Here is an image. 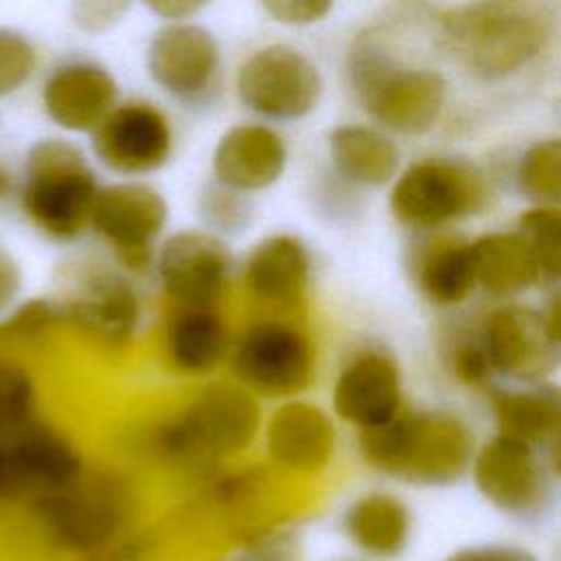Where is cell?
Returning a JSON list of instances; mask_svg holds the SVG:
<instances>
[{
  "label": "cell",
  "mask_w": 561,
  "mask_h": 561,
  "mask_svg": "<svg viewBox=\"0 0 561 561\" xmlns=\"http://www.w3.org/2000/svg\"><path fill=\"white\" fill-rule=\"evenodd\" d=\"M469 473L478 493L504 517L541 522L554 508L559 465L519 438L495 432L476 447Z\"/></svg>",
  "instance_id": "obj_3"
},
{
  "label": "cell",
  "mask_w": 561,
  "mask_h": 561,
  "mask_svg": "<svg viewBox=\"0 0 561 561\" xmlns=\"http://www.w3.org/2000/svg\"><path fill=\"white\" fill-rule=\"evenodd\" d=\"M528 245L541 283H557L561 267V213L552 204H541L522 213L515 230Z\"/></svg>",
  "instance_id": "obj_29"
},
{
  "label": "cell",
  "mask_w": 561,
  "mask_h": 561,
  "mask_svg": "<svg viewBox=\"0 0 561 561\" xmlns=\"http://www.w3.org/2000/svg\"><path fill=\"white\" fill-rule=\"evenodd\" d=\"M318 68L289 46H265L239 70L237 90L241 101L270 118H300L320 96Z\"/></svg>",
  "instance_id": "obj_11"
},
{
  "label": "cell",
  "mask_w": 561,
  "mask_h": 561,
  "mask_svg": "<svg viewBox=\"0 0 561 561\" xmlns=\"http://www.w3.org/2000/svg\"><path fill=\"white\" fill-rule=\"evenodd\" d=\"M96 193V178L77 145L46 138L28 149L20 204L44 237L61 243L79 239L90 228Z\"/></svg>",
  "instance_id": "obj_2"
},
{
  "label": "cell",
  "mask_w": 561,
  "mask_h": 561,
  "mask_svg": "<svg viewBox=\"0 0 561 561\" xmlns=\"http://www.w3.org/2000/svg\"><path fill=\"white\" fill-rule=\"evenodd\" d=\"M42 101L46 114L59 127L94 131L114 107L116 83L101 66L66 64L46 79Z\"/></svg>",
  "instance_id": "obj_20"
},
{
  "label": "cell",
  "mask_w": 561,
  "mask_h": 561,
  "mask_svg": "<svg viewBox=\"0 0 561 561\" xmlns=\"http://www.w3.org/2000/svg\"><path fill=\"white\" fill-rule=\"evenodd\" d=\"M265 449L270 458L294 473H318L335 454V425L316 403L283 401L265 421Z\"/></svg>",
  "instance_id": "obj_17"
},
{
  "label": "cell",
  "mask_w": 561,
  "mask_h": 561,
  "mask_svg": "<svg viewBox=\"0 0 561 561\" xmlns=\"http://www.w3.org/2000/svg\"><path fill=\"white\" fill-rule=\"evenodd\" d=\"M486 202L482 175L458 160H423L392 186L390 210L410 228H440L478 213Z\"/></svg>",
  "instance_id": "obj_9"
},
{
  "label": "cell",
  "mask_w": 561,
  "mask_h": 561,
  "mask_svg": "<svg viewBox=\"0 0 561 561\" xmlns=\"http://www.w3.org/2000/svg\"><path fill=\"white\" fill-rule=\"evenodd\" d=\"M447 561H539L530 550L515 543L467 546L447 557Z\"/></svg>",
  "instance_id": "obj_36"
},
{
  "label": "cell",
  "mask_w": 561,
  "mask_h": 561,
  "mask_svg": "<svg viewBox=\"0 0 561 561\" xmlns=\"http://www.w3.org/2000/svg\"><path fill=\"white\" fill-rule=\"evenodd\" d=\"M309 335L287 320H259L232 346V370L243 388L270 399L302 392L313 377Z\"/></svg>",
  "instance_id": "obj_8"
},
{
  "label": "cell",
  "mask_w": 561,
  "mask_h": 561,
  "mask_svg": "<svg viewBox=\"0 0 561 561\" xmlns=\"http://www.w3.org/2000/svg\"><path fill=\"white\" fill-rule=\"evenodd\" d=\"M331 403L335 416L359 432L390 421L403 408V377L397 357L383 346L357 351L337 373Z\"/></svg>",
  "instance_id": "obj_13"
},
{
  "label": "cell",
  "mask_w": 561,
  "mask_h": 561,
  "mask_svg": "<svg viewBox=\"0 0 561 561\" xmlns=\"http://www.w3.org/2000/svg\"><path fill=\"white\" fill-rule=\"evenodd\" d=\"M265 11L283 24H311L324 18L333 0H261Z\"/></svg>",
  "instance_id": "obj_35"
},
{
  "label": "cell",
  "mask_w": 561,
  "mask_h": 561,
  "mask_svg": "<svg viewBox=\"0 0 561 561\" xmlns=\"http://www.w3.org/2000/svg\"><path fill=\"white\" fill-rule=\"evenodd\" d=\"M243 283L265 305L294 307L309 289L311 254L294 234H270L248 252Z\"/></svg>",
  "instance_id": "obj_19"
},
{
  "label": "cell",
  "mask_w": 561,
  "mask_h": 561,
  "mask_svg": "<svg viewBox=\"0 0 561 561\" xmlns=\"http://www.w3.org/2000/svg\"><path fill=\"white\" fill-rule=\"evenodd\" d=\"M35 48L26 35L0 26V96L20 90L35 70Z\"/></svg>",
  "instance_id": "obj_32"
},
{
  "label": "cell",
  "mask_w": 561,
  "mask_h": 561,
  "mask_svg": "<svg viewBox=\"0 0 561 561\" xmlns=\"http://www.w3.org/2000/svg\"><path fill=\"white\" fill-rule=\"evenodd\" d=\"M449 364H451L454 377L469 386H480V383L489 381V377L493 375L489 357H486L480 340L465 342V344L456 346L449 357Z\"/></svg>",
  "instance_id": "obj_34"
},
{
  "label": "cell",
  "mask_w": 561,
  "mask_h": 561,
  "mask_svg": "<svg viewBox=\"0 0 561 561\" xmlns=\"http://www.w3.org/2000/svg\"><path fill=\"white\" fill-rule=\"evenodd\" d=\"M342 530L359 552L373 559H397L410 543L412 513L401 497L370 491L346 506Z\"/></svg>",
  "instance_id": "obj_24"
},
{
  "label": "cell",
  "mask_w": 561,
  "mask_h": 561,
  "mask_svg": "<svg viewBox=\"0 0 561 561\" xmlns=\"http://www.w3.org/2000/svg\"><path fill=\"white\" fill-rule=\"evenodd\" d=\"M517 175L528 197L554 206L561 195V142L557 138L535 142L524 153Z\"/></svg>",
  "instance_id": "obj_30"
},
{
  "label": "cell",
  "mask_w": 561,
  "mask_h": 561,
  "mask_svg": "<svg viewBox=\"0 0 561 561\" xmlns=\"http://www.w3.org/2000/svg\"><path fill=\"white\" fill-rule=\"evenodd\" d=\"M35 390L31 377L11 364H0V436L7 438L33 419Z\"/></svg>",
  "instance_id": "obj_31"
},
{
  "label": "cell",
  "mask_w": 561,
  "mask_h": 561,
  "mask_svg": "<svg viewBox=\"0 0 561 561\" xmlns=\"http://www.w3.org/2000/svg\"><path fill=\"white\" fill-rule=\"evenodd\" d=\"M285 160V142L274 129L237 125L221 136L213 153V171L226 188L250 193L272 186L283 175Z\"/></svg>",
  "instance_id": "obj_21"
},
{
  "label": "cell",
  "mask_w": 561,
  "mask_h": 561,
  "mask_svg": "<svg viewBox=\"0 0 561 561\" xmlns=\"http://www.w3.org/2000/svg\"><path fill=\"white\" fill-rule=\"evenodd\" d=\"M261 430V410L243 386L213 383L160 432V447L178 458H224L245 449Z\"/></svg>",
  "instance_id": "obj_5"
},
{
  "label": "cell",
  "mask_w": 561,
  "mask_h": 561,
  "mask_svg": "<svg viewBox=\"0 0 561 561\" xmlns=\"http://www.w3.org/2000/svg\"><path fill=\"white\" fill-rule=\"evenodd\" d=\"M156 274L178 307H215L230 276L226 241L206 230H180L156 252Z\"/></svg>",
  "instance_id": "obj_12"
},
{
  "label": "cell",
  "mask_w": 561,
  "mask_h": 561,
  "mask_svg": "<svg viewBox=\"0 0 561 561\" xmlns=\"http://www.w3.org/2000/svg\"><path fill=\"white\" fill-rule=\"evenodd\" d=\"M13 188H15L13 171H11V167H9L7 162H2V160H0V204H2V202H7V199L11 197Z\"/></svg>",
  "instance_id": "obj_39"
},
{
  "label": "cell",
  "mask_w": 561,
  "mask_h": 561,
  "mask_svg": "<svg viewBox=\"0 0 561 561\" xmlns=\"http://www.w3.org/2000/svg\"><path fill=\"white\" fill-rule=\"evenodd\" d=\"M129 9V0H72V22L85 33L112 28Z\"/></svg>",
  "instance_id": "obj_33"
},
{
  "label": "cell",
  "mask_w": 561,
  "mask_h": 561,
  "mask_svg": "<svg viewBox=\"0 0 561 561\" xmlns=\"http://www.w3.org/2000/svg\"><path fill=\"white\" fill-rule=\"evenodd\" d=\"M39 517L61 548L90 552L116 533L121 502L105 482L81 473L68 486L39 495Z\"/></svg>",
  "instance_id": "obj_14"
},
{
  "label": "cell",
  "mask_w": 561,
  "mask_h": 561,
  "mask_svg": "<svg viewBox=\"0 0 561 561\" xmlns=\"http://www.w3.org/2000/svg\"><path fill=\"white\" fill-rule=\"evenodd\" d=\"M96 158L116 173L138 175L162 167L171 151V131L162 112L149 103H125L96 125Z\"/></svg>",
  "instance_id": "obj_16"
},
{
  "label": "cell",
  "mask_w": 561,
  "mask_h": 561,
  "mask_svg": "<svg viewBox=\"0 0 561 561\" xmlns=\"http://www.w3.org/2000/svg\"><path fill=\"white\" fill-rule=\"evenodd\" d=\"M11 489V476H9V460H7V445L0 436V493Z\"/></svg>",
  "instance_id": "obj_40"
},
{
  "label": "cell",
  "mask_w": 561,
  "mask_h": 561,
  "mask_svg": "<svg viewBox=\"0 0 561 561\" xmlns=\"http://www.w3.org/2000/svg\"><path fill=\"white\" fill-rule=\"evenodd\" d=\"M4 445L11 486L46 495L68 486L83 473L77 449L59 432L35 419L9 434Z\"/></svg>",
  "instance_id": "obj_18"
},
{
  "label": "cell",
  "mask_w": 561,
  "mask_h": 561,
  "mask_svg": "<svg viewBox=\"0 0 561 561\" xmlns=\"http://www.w3.org/2000/svg\"><path fill=\"white\" fill-rule=\"evenodd\" d=\"M331 156L344 178L364 186H381L399 169L397 147L379 131L362 125L333 129Z\"/></svg>",
  "instance_id": "obj_28"
},
{
  "label": "cell",
  "mask_w": 561,
  "mask_h": 561,
  "mask_svg": "<svg viewBox=\"0 0 561 561\" xmlns=\"http://www.w3.org/2000/svg\"><path fill=\"white\" fill-rule=\"evenodd\" d=\"M497 432L519 438L559 462L561 397L550 381L519 383L493 397Z\"/></svg>",
  "instance_id": "obj_23"
},
{
  "label": "cell",
  "mask_w": 561,
  "mask_h": 561,
  "mask_svg": "<svg viewBox=\"0 0 561 561\" xmlns=\"http://www.w3.org/2000/svg\"><path fill=\"white\" fill-rule=\"evenodd\" d=\"M476 287L511 298L541 283L539 267L517 232H489L471 241Z\"/></svg>",
  "instance_id": "obj_27"
},
{
  "label": "cell",
  "mask_w": 561,
  "mask_h": 561,
  "mask_svg": "<svg viewBox=\"0 0 561 561\" xmlns=\"http://www.w3.org/2000/svg\"><path fill=\"white\" fill-rule=\"evenodd\" d=\"M471 427L447 410H399L390 421L359 432L364 460L414 486H447L469 473L476 451Z\"/></svg>",
  "instance_id": "obj_1"
},
{
  "label": "cell",
  "mask_w": 561,
  "mask_h": 561,
  "mask_svg": "<svg viewBox=\"0 0 561 561\" xmlns=\"http://www.w3.org/2000/svg\"><path fill=\"white\" fill-rule=\"evenodd\" d=\"M440 31L449 50L482 77L522 68L541 46V26L535 18L493 0L449 9Z\"/></svg>",
  "instance_id": "obj_4"
},
{
  "label": "cell",
  "mask_w": 561,
  "mask_h": 561,
  "mask_svg": "<svg viewBox=\"0 0 561 561\" xmlns=\"http://www.w3.org/2000/svg\"><path fill=\"white\" fill-rule=\"evenodd\" d=\"M145 4L160 18L180 20L197 13L206 4V0H145Z\"/></svg>",
  "instance_id": "obj_38"
},
{
  "label": "cell",
  "mask_w": 561,
  "mask_h": 561,
  "mask_svg": "<svg viewBox=\"0 0 561 561\" xmlns=\"http://www.w3.org/2000/svg\"><path fill=\"white\" fill-rule=\"evenodd\" d=\"M169 217L164 197L138 182L99 188L90 228L116 252L125 267L142 270L153 256V241Z\"/></svg>",
  "instance_id": "obj_10"
},
{
  "label": "cell",
  "mask_w": 561,
  "mask_h": 561,
  "mask_svg": "<svg viewBox=\"0 0 561 561\" xmlns=\"http://www.w3.org/2000/svg\"><path fill=\"white\" fill-rule=\"evenodd\" d=\"M419 294L434 307H456L476 289L471 241L443 237L430 241L412 261Z\"/></svg>",
  "instance_id": "obj_26"
},
{
  "label": "cell",
  "mask_w": 561,
  "mask_h": 561,
  "mask_svg": "<svg viewBox=\"0 0 561 561\" xmlns=\"http://www.w3.org/2000/svg\"><path fill=\"white\" fill-rule=\"evenodd\" d=\"M552 309L506 302L493 309L480 331V344L493 375L515 383L546 381L559 366V320Z\"/></svg>",
  "instance_id": "obj_6"
},
{
  "label": "cell",
  "mask_w": 561,
  "mask_h": 561,
  "mask_svg": "<svg viewBox=\"0 0 561 561\" xmlns=\"http://www.w3.org/2000/svg\"><path fill=\"white\" fill-rule=\"evenodd\" d=\"M169 364L188 377L208 375L230 353L228 329L215 307H175L164 329Z\"/></svg>",
  "instance_id": "obj_25"
},
{
  "label": "cell",
  "mask_w": 561,
  "mask_h": 561,
  "mask_svg": "<svg viewBox=\"0 0 561 561\" xmlns=\"http://www.w3.org/2000/svg\"><path fill=\"white\" fill-rule=\"evenodd\" d=\"M217 44L208 31L193 24H171L156 33L147 66L158 85L178 96L199 92L217 68Z\"/></svg>",
  "instance_id": "obj_22"
},
{
  "label": "cell",
  "mask_w": 561,
  "mask_h": 561,
  "mask_svg": "<svg viewBox=\"0 0 561 561\" xmlns=\"http://www.w3.org/2000/svg\"><path fill=\"white\" fill-rule=\"evenodd\" d=\"M22 291V270L13 254L0 245V313L18 300Z\"/></svg>",
  "instance_id": "obj_37"
},
{
  "label": "cell",
  "mask_w": 561,
  "mask_h": 561,
  "mask_svg": "<svg viewBox=\"0 0 561 561\" xmlns=\"http://www.w3.org/2000/svg\"><path fill=\"white\" fill-rule=\"evenodd\" d=\"M61 309L88 337L110 346L129 342L142 316L136 287L112 270H88L79 276Z\"/></svg>",
  "instance_id": "obj_15"
},
{
  "label": "cell",
  "mask_w": 561,
  "mask_h": 561,
  "mask_svg": "<svg viewBox=\"0 0 561 561\" xmlns=\"http://www.w3.org/2000/svg\"><path fill=\"white\" fill-rule=\"evenodd\" d=\"M351 72L364 110L388 129L421 134L440 116L445 81L438 72L397 68L370 50L355 57Z\"/></svg>",
  "instance_id": "obj_7"
}]
</instances>
